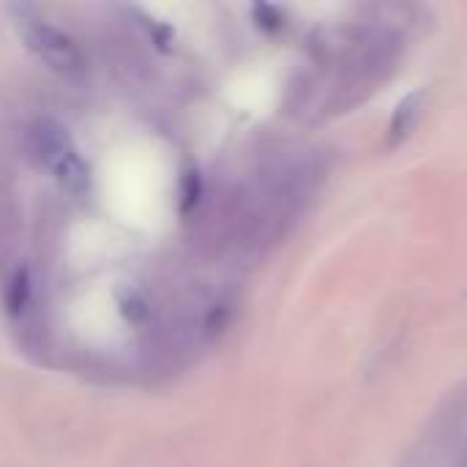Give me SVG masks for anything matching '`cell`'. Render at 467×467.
<instances>
[{
    "label": "cell",
    "mask_w": 467,
    "mask_h": 467,
    "mask_svg": "<svg viewBox=\"0 0 467 467\" xmlns=\"http://www.w3.org/2000/svg\"><path fill=\"white\" fill-rule=\"evenodd\" d=\"M11 296H16V301H14L8 309L16 315L19 309H25V304H27V296H30V285H27V276H25L22 271H19V274L14 276V282H11ZM11 296H8V298H11Z\"/></svg>",
    "instance_id": "5b68a950"
},
{
    "label": "cell",
    "mask_w": 467,
    "mask_h": 467,
    "mask_svg": "<svg viewBox=\"0 0 467 467\" xmlns=\"http://www.w3.org/2000/svg\"><path fill=\"white\" fill-rule=\"evenodd\" d=\"M16 30L19 38L25 41V47L41 60L47 63L52 71L60 74H77L85 66V57L77 47V41L71 36H66L60 27H55L49 19L22 8L16 14Z\"/></svg>",
    "instance_id": "277c9868"
},
{
    "label": "cell",
    "mask_w": 467,
    "mask_h": 467,
    "mask_svg": "<svg viewBox=\"0 0 467 467\" xmlns=\"http://www.w3.org/2000/svg\"><path fill=\"white\" fill-rule=\"evenodd\" d=\"M30 150L36 161L71 194H85L90 186V167L82 159L68 129L52 118H41L30 126Z\"/></svg>",
    "instance_id": "3957f363"
},
{
    "label": "cell",
    "mask_w": 467,
    "mask_h": 467,
    "mask_svg": "<svg viewBox=\"0 0 467 467\" xmlns=\"http://www.w3.org/2000/svg\"><path fill=\"white\" fill-rule=\"evenodd\" d=\"M413 25V11L405 5H369L350 14L317 47L301 107L317 120L364 107L400 71Z\"/></svg>",
    "instance_id": "6da1fadb"
},
{
    "label": "cell",
    "mask_w": 467,
    "mask_h": 467,
    "mask_svg": "<svg viewBox=\"0 0 467 467\" xmlns=\"http://www.w3.org/2000/svg\"><path fill=\"white\" fill-rule=\"evenodd\" d=\"M402 467H467V386L435 416Z\"/></svg>",
    "instance_id": "7a4b0ae2"
}]
</instances>
